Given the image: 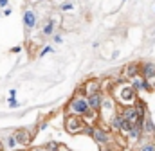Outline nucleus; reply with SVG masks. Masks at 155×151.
<instances>
[{
	"label": "nucleus",
	"mask_w": 155,
	"mask_h": 151,
	"mask_svg": "<svg viewBox=\"0 0 155 151\" xmlns=\"http://www.w3.org/2000/svg\"><path fill=\"white\" fill-rule=\"evenodd\" d=\"M52 52H54V47H52V45H43V47L40 49L38 56L41 58V56H47V54H52Z\"/></svg>",
	"instance_id": "nucleus-20"
},
{
	"label": "nucleus",
	"mask_w": 155,
	"mask_h": 151,
	"mask_svg": "<svg viewBox=\"0 0 155 151\" xmlns=\"http://www.w3.org/2000/svg\"><path fill=\"white\" fill-rule=\"evenodd\" d=\"M103 97H105V94H103V92H97V94L88 95V97H87V101H88L90 110H94V112L99 113V110H101V104H103Z\"/></svg>",
	"instance_id": "nucleus-14"
},
{
	"label": "nucleus",
	"mask_w": 155,
	"mask_h": 151,
	"mask_svg": "<svg viewBox=\"0 0 155 151\" xmlns=\"http://www.w3.org/2000/svg\"><path fill=\"white\" fill-rule=\"evenodd\" d=\"M92 130H94V126H92V124H87V122H85V126H83V130H81V135L92 137Z\"/></svg>",
	"instance_id": "nucleus-22"
},
{
	"label": "nucleus",
	"mask_w": 155,
	"mask_h": 151,
	"mask_svg": "<svg viewBox=\"0 0 155 151\" xmlns=\"http://www.w3.org/2000/svg\"><path fill=\"white\" fill-rule=\"evenodd\" d=\"M112 94V97L116 99V103L121 106V108H124V106H134V103L137 101V92H135V88L128 83V81H117V85L114 86V90L110 92Z\"/></svg>",
	"instance_id": "nucleus-1"
},
{
	"label": "nucleus",
	"mask_w": 155,
	"mask_h": 151,
	"mask_svg": "<svg viewBox=\"0 0 155 151\" xmlns=\"http://www.w3.org/2000/svg\"><path fill=\"white\" fill-rule=\"evenodd\" d=\"M36 135V126H22V128H16L15 130V139L18 142V148L20 149H29L31 144H33V139Z\"/></svg>",
	"instance_id": "nucleus-4"
},
{
	"label": "nucleus",
	"mask_w": 155,
	"mask_h": 151,
	"mask_svg": "<svg viewBox=\"0 0 155 151\" xmlns=\"http://www.w3.org/2000/svg\"><path fill=\"white\" fill-rule=\"evenodd\" d=\"M5 149V148H4V146H2V142H0V151H4Z\"/></svg>",
	"instance_id": "nucleus-32"
},
{
	"label": "nucleus",
	"mask_w": 155,
	"mask_h": 151,
	"mask_svg": "<svg viewBox=\"0 0 155 151\" xmlns=\"http://www.w3.org/2000/svg\"><path fill=\"white\" fill-rule=\"evenodd\" d=\"M58 9L61 13H74L78 9V4H76V0H61L58 4Z\"/></svg>",
	"instance_id": "nucleus-16"
},
{
	"label": "nucleus",
	"mask_w": 155,
	"mask_h": 151,
	"mask_svg": "<svg viewBox=\"0 0 155 151\" xmlns=\"http://www.w3.org/2000/svg\"><path fill=\"white\" fill-rule=\"evenodd\" d=\"M83 126H85L83 117L65 113V119H63V128H65V133H69V135H81Z\"/></svg>",
	"instance_id": "nucleus-6"
},
{
	"label": "nucleus",
	"mask_w": 155,
	"mask_h": 151,
	"mask_svg": "<svg viewBox=\"0 0 155 151\" xmlns=\"http://www.w3.org/2000/svg\"><path fill=\"white\" fill-rule=\"evenodd\" d=\"M43 146V149L45 151H65L67 148L61 144V142H58V140H47L45 144H41Z\"/></svg>",
	"instance_id": "nucleus-17"
},
{
	"label": "nucleus",
	"mask_w": 155,
	"mask_h": 151,
	"mask_svg": "<svg viewBox=\"0 0 155 151\" xmlns=\"http://www.w3.org/2000/svg\"><path fill=\"white\" fill-rule=\"evenodd\" d=\"M52 41H54V43H63V36H61L60 33H56V34L52 36Z\"/></svg>",
	"instance_id": "nucleus-24"
},
{
	"label": "nucleus",
	"mask_w": 155,
	"mask_h": 151,
	"mask_svg": "<svg viewBox=\"0 0 155 151\" xmlns=\"http://www.w3.org/2000/svg\"><path fill=\"white\" fill-rule=\"evenodd\" d=\"M11 13H13V9H11V7H5V9H4V16H9Z\"/></svg>",
	"instance_id": "nucleus-28"
},
{
	"label": "nucleus",
	"mask_w": 155,
	"mask_h": 151,
	"mask_svg": "<svg viewBox=\"0 0 155 151\" xmlns=\"http://www.w3.org/2000/svg\"><path fill=\"white\" fill-rule=\"evenodd\" d=\"M20 52H22V47L20 45H16V47L11 49V54H20Z\"/></svg>",
	"instance_id": "nucleus-25"
},
{
	"label": "nucleus",
	"mask_w": 155,
	"mask_h": 151,
	"mask_svg": "<svg viewBox=\"0 0 155 151\" xmlns=\"http://www.w3.org/2000/svg\"><path fill=\"white\" fill-rule=\"evenodd\" d=\"M117 110H119V104L116 103V99L112 97V94H105L103 104H101V110H99V120L108 124L112 120V117L117 113Z\"/></svg>",
	"instance_id": "nucleus-2"
},
{
	"label": "nucleus",
	"mask_w": 155,
	"mask_h": 151,
	"mask_svg": "<svg viewBox=\"0 0 155 151\" xmlns=\"http://www.w3.org/2000/svg\"><path fill=\"white\" fill-rule=\"evenodd\" d=\"M27 151H45V149H43V146H31Z\"/></svg>",
	"instance_id": "nucleus-26"
},
{
	"label": "nucleus",
	"mask_w": 155,
	"mask_h": 151,
	"mask_svg": "<svg viewBox=\"0 0 155 151\" xmlns=\"http://www.w3.org/2000/svg\"><path fill=\"white\" fill-rule=\"evenodd\" d=\"M60 25H61V18H60L58 14H51V16H47V18L41 22L40 34H41L43 38H52L56 33H58Z\"/></svg>",
	"instance_id": "nucleus-5"
},
{
	"label": "nucleus",
	"mask_w": 155,
	"mask_h": 151,
	"mask_svg": "<svg viewBox=\"0 0 155 151\" xmlns=\"http://www.w3.org/2000/svg\"><path fill=\"white\" fill-rule=\"evenodd\" d=\"M123 2H124V0H123Z\"/></svg>",
	"instance_id": "nucleus-35"
},
{
	"label": "nucleus",
	"mask_w": 155,
	"mask_h": 151,
	"mask_svg": "<svg viewBox=\"0 0 155 151\" xmlns=\"http://www.w3.org/2000/svg\"><path fill=\"white\" fill-rule=\"evenodd\" d=\"M99 151H117L116 142H114V144H108V146H99Z\"/></svg>",
	"instance_id": "nucleus-23"
},
{
	"label": "nucleus",
	"mask_w": 155,
	"mask_h": 151,
	"mask_svg": "<svg viewBox=\"0 0 155 151\" xmlns=\"http://www.w3.org/2000/svg\"><path fill=\"white\" fill-rule=\"evenodd\" d=\"M121 76H123V81H128V83L134 77L141 76V61H130V63H126L121 69Z\"/></svg>",
	"instance_id": "nucleus-8"
},
{
	"label": "nucleus",
	"mask_w": 155,
	"mask_h": 151,
	"mask_svg": "<svg viewBox=\"0 0 155 151\" xmlns=\"http://www.w3.org/2000/svg\"><path fill=\"white\" fill-rule=\"evenodd\" d=\"M83 85H85V90H87V97L92 95V94L101 92V79L99 77H88V79H85Z\"/></svg>",
	"instance_id": "nucleus-13"
},
{
	"label": "nucleus",
	"mask_w": 155,
	"mask_h": 151,
	"mask_svg": "<svg viewBox=\"0 0 155 151\" xmlns=\"http://www.w3.org/2000/svg\"><path fill=\"white\" fill-rule=\"evenodd\" d=\"M0 7H2V9L9 7V0H0Z\"/></svg>",
	"instance_id": "nucleus-27"
},
{
	"label": "nucleus",
	"mask_w": 155,
	"mask_h": 151,
	"mask_svg": "<svg viewBox=\"0 0 155 151\" xmlns=\"http://www.w3.org/2000/svg\"><path fill=\"white\" fill-rule=\"evenodd\" d=\"M33 4H45V2H49V0H31Z\"/></svg>",
	"instance_id": "nucleus-30"
},
{
	"label": "nucleus",
	"mask_w": 155,
	"mask_h": 151,
	"mask_svg": "<svg viewBox=\"0 0 155 151\" xmlns=\"http://www.w3.org/2000/svg\"><path fill=\"white\" fill-rule=\"evenodd\" d=\"M22 24H24V27H25L27 33H31L33 29H36V25H38V13H36V9L27 7L24 11V14H22Z\"/></svg>",
	"instance_id": "nucleus-7"
},
{
	"label": "nucleus",
	"mask_w": 155,
	"mask_h": 151,
	"mask_svg": "<svg viewBox=\"0 0 155 151\" xmlns=\"http://www.w3.org/2000/svg\"><path fill=\"white\" fill-rule=\"evenodd\" d=\"M15 151H27V149H20V148H18V149H15Z\"/></svg>",
	"instance_id": "nucleus-33"
},
{
	"label": "nucleus",
	"mask_w": 155,
	"mask_h": 151,
	"mask_svg": "<svg viewBox=\"0 0 155 151\" xmlns=\"http://www.w3.org/2000/svg\"><path fill=\"white\" fill-rule=\"evenodd\" d=\"M135 151H155V142L153 140H143L137 144Z\"/></svg>",
	"instance_id": "nucleus-18"
},
{
	"label": "nucleus",
	"mask_w": 155,
	"mask_h": 151,
	"mask_svg": "<svg viewBox=\"0 0 155 151\" xmlns=\"http://www.w3.org/2000/svg\"><path fill=\"white\" fill-rule=\"evenodd\" d=\"M88 110H90V106H88L87 97H78V95H72L69 99L67 106H65V113H69V115H79V117H85L88 113Z\"/></svg>",
	"instance_id": "nucleus-3"
},
{
	"label": "nucleus",
	"mask_w": 155,
	"mask_h": 151,
	"mask_svg": "<svg viewBox=\"0 0 155 151\" xmlns=\"http://www.w3.org/2000/svg\"><path fill=\"white\" fill-rule=\"evenodd\" d=\"M22 104H20V101L16 99V97H9L7 99V108H11V110H18Z\"/></svg>",
	"instance_id": "nucleus-19"
},
{
	"label": "nucleus",
	"mask_w": 155,
	"mask_h": 151,
	"mask_svg": "<svg viewBox=\"0 0 155 151\" xmlns=\"http://www.w3.org/2000/svg\"><path fill=\"white\" fill-rule=\"evenodd\" d=\"M141 76L148 83L155 81V63L153 61H141Z\"/></svg>",
	"instance_id": "nucleus-11"
},
{
	"label": "nucleus",
	"mask_w": 155,
	"mask_h": 151,
	"mask_svg": "<svg viewBox=\"0 0 155 151\" xmlns=\"http://www.w3.org/2000/svg\"><path fill=\"white\" fill-rule=\"evenodd\" d=\"M0 142L7 151L18 149V142L15 139V130H0Z\"/></svg>",
	"instance_id": "nucleus-9"
},
{
	"label": "nucleus",
	"mask_w": 155,
	"mask_h": 151,
	"mask_svg": "<svg viewBox=\"0 0 155 151\" xmlns=\"http://www.w3.org/2000/svg\"><path fill=\"white\" fill-rule=\"evenodd\" d=\"M130 85L135 88V92H152L153 90V86L143 77V76H137V77H134L132 81H130Z\"/></svg>",
	"instance_id": "nucleus-12"
},
{
	"label": "nucleus",
	"mask_w": 155,
	"mask_h": 151,
	"mask_svg": "<svg viewBox=\"0 0 155 151\" xmlns=\"http://www.w3.org/2000/svg\"><path fill=\"white\" fill-rule=\"evenodd\" d=\"M143 140V128L141 126H134L132 130H130V133L126 135V142H130V144H139Z\"/></svg>",
	"instance_id": "nucleus-15"
},
{
	"label": "nucleus",
	"mask_w": 155,
	"mask_h": 151,
	"mask_svg": "<svg viewBox=\"0 0 155 151\" xmlns=\"http://www.w3.org/2000/svg\"><path fill=\"white\" fill-rule=\"evenodd\" d=\"M16 94H18L16 88H11V90H9V97H16Z\"/></svg>",
	"instance_id": "nucleus-29"
},
{
	"label": "nucleus",
	"mask_w": 155,
	"mask_h": 151,
	"mask_svg": "<svg viewBox=\"0 0 155 151\" xmlns=\"http://www.w3.org/2000/svg\"><path fill=\"white\" fill-rule=\"evenodd\" d=\"M117 56H119V50H114V52H112V59H116Z\"/></svg>",
	"instance_id": "nucleus-31"
},
{
	"label": "nucleus",
	"mask_w": 155,
	"mask_h": 151,
	"mask_svg": "<svg viewBox=\"0 0 155 151\" xmlns=\"http://www.w3.org/2000/svg\"><path fill=\"white\" fill-rule=\"evenodd\" d=\"M153 34H155V31H153Z\"/></svg>",
	"instance_id": "nucleus-34"
},
{
	"label": "nucleus",
	"mask_w": 155,
	"mask_h": 151,
	"mask_svg": "<svg viewBox=\"0 0 155 151\" xmlns=\"http://www.w3.org/2000/svg\"><path fill=\"white\" fill-rule=\"evenodd\" d=\"M143 140H155V124L150 113L144 117V122H143Z\"/></svg>",
	"instance_id": "nucleus-10"
},
{
	"label": "nucleus",
	"mask_w": 155,
	"mask_h": 151,
	"mask_svg": "<svg viewBox=\"0 0 155 151\" xmlns=\"http://www.w3.org/2000/svg\"><path fill=\"white\" fill-rule=\"evenodd\" d=\"M72 95H78V97H87V90H85V85H83V83H81V85H78Z\"/></svg>",
	"instance_id": "nucleus-21"
}]
</instances>
